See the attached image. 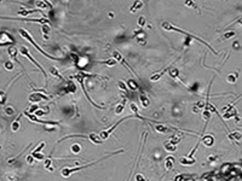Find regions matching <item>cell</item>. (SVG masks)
<instances>
[{
    "label": "cell",
    "instance_id": "cell-28",
    "mask_svg": "<svg viewBox=\"0 0 242 181\" xmlns=\"http://www.w3.org/2000/svg\"><path fill=\"white\" fill-rule=\"evenodd\" d=\"M31 157H33V158H36L38 161L44 159V156H43L41 153H31Z\"/></svg>",
    "mask_w": 242,
    "mask_h": 181
},
{
    "label": "cell",
    "instance_id": "cell-3",
    "mask_svg": "<svg viewBox=\"0 0 242 181\" xmlns=\"http://www.w3.org/2000/svg\"><path fill=\"white\" fill-rule=\"evenodd\" d=\"M20 52H21V53H22L23 56H26V57H27V58H28V59H29V61H30L31 63H34V65H36V67H38V69H40V70H41V72L44 74V76H45V79H47V76H46V72H45V70L43 69V67H41V65H40V64H39L38 62H35V61H34V58H33V57H31V56L29 54V52H28V48H27V47H24V46H23V47H21V50H20Z\"/></svg>",
    "mask_w": 242,
    "mask_h": 181
},
{
    "label": "cell",
    "instance_id": "cell-21",
    "mask_svg": "<svg viewBox=\"0 0 242 181\" xmlns=\"http://www.w3.org/2000/svg\"><path fill=\"white\" fill-rule=\"evenodd\" d=\"M142 6H143V3H141V1H136V3L133 4V6L131 7V12H136V10H137V9H141Z\"/></svg>",
    "mask_w": 242,
    "mask_h": 181
},
{
    "label": "cell",
    "instance_id": "cell-37",
    "mask_svg": "<svg viewBox=\"0 0 242 181\" xmlns=\"http://www.w3.org/2000/svg\"><path fill=\"white\" fill-rule=\"evenodd\" d=\"M235 35V33L234 31H230V33H227V34L224 35V39H229V38H231V36H234Z\"/></svg>",
    "mask_w": 242,
    "mask_h": 181
},
{
    "label": "cell",
    "instance_id": "cell-27",
    "mask_svg": "<svg viewBox=\"0 0 242 181\" xmlns=\"http://www.w3.org/2000/svg\"><path fill=\"white\" fill-rule=\"evenodd\" d=\"M44 147H45V143H40V144H39V146H38L36 149H35L33 152H31V153H39V151H41V150L44 149Z\"/></svg>",
    "mask_w": 242,
    "mask_h": 181
},
{
    "label": "cell",
    "instance_id": "cell-12",
    "mask_svg": "<svg viewBox=\"0 0 242 181\" xmlns=\"http://www.w3.org/2000/svg\"><path fill=\"white\" fill-rule=\"evenodd\" d=\"M155 129H156L157 132H160V133H169V132H171V128H169V127H165V126H162V125H157V126H155Z\"/></svg>",
    "mask_w": 242,
    "mask_h": 181
},
{
    "label": "cell",
    "instance_id": "cell-17",
    "mask_svg": "<svg viewBox=\"0 0 242 181\" xmlns=\"http://www.w3.org/2000/svg\"><path fill=\"white\" fill-rule=\"evenodd\" d=\"M180 163L184 164V166H190V164H194L195 163V159H190V158H182L180 159Z\"/></svg>",
    "mask_w": 242,
    "mask_h": 181
},
{
    "label": "cell",
    "instance_id": "cell-26",
    "mask_svg": "<svg viewBox=\"0 0 242 181\" xmlns=\"http://www.w3.org/2000/svg\"><path fill=\"white\" fill-rule=\"evenodd\" d=\"M202 117L206 120V122H208V121H209V117H211V112L205 109V111L202 112Z\"/></svg>",
    "mask_w": 242,
    "mask_h": 181
},
{
    "label": "cell",
    "instance_id": "cell-13",
    "mask_svg": "<svg viewBox=\"0 0 242 181\" xmlns=\"http://www.w3.org/2000/svg\"><path fill=\"white\" fill-rule=\"evenodd\" d=\"M36 6L40 7V9H44V10L45 9H51V5L47 1H44V3L43 1H36Z\"/></svg>",
    "mask_w": 242,
    "mask_h": 181
},
{
    "label": "cell",
    "instance_id": "cell-30",
    "mask_svg": "<svg viewBox=\"0 0 242 181\" xmlns=\"http://www.w3.org/2000/svg\"><path fill=\"white\" fill-rule=\"evenodd\" d=\"M6 102V94L4 92H0V104H4Z\"/></svg>",
    "mask_w": 242,
    "mask_h": 181
},
{
    "label": "cell",
    "instance_id": "cell-35",
    "mask_svg": "<svg viewBox=\"0 0 242 181\" xmlns=\"http://www.w3.org/2000/svg\"><path fill=\"white\" fill-rule=\"evenodd\" d=\"M5 67L7 68V70H12L13 65H12V63H11V62H6V63H5Z\"/></svg>",
    "mask_w": 242,
    "mask_h": 181
},
{
    "label": "cell",
    "instance_id": "cell-41",
    "mask_svg": "<svg viewBox=\"0 0 242 181\" xmlns=\"http://www.w3.org/2000/svg\"><path fill=\"white\" fill-rule=\"evenodd\" d=\"M33 161H34V158L31 157V155H30V156H28V158H27V162H28L29 164H31V163H33Z\"/></svg>",
    "mask_w": 242,
    "mask_h": 181
},
{
    "label": "cell",
    "instance_id": "cell-36",
    "mask_svg": "<svg viewBox=\"0 0 242 181\" xmlns=\"http://www.w3.org/2000/svg\"><path fill=\"white\" fill-rule=\"evenodd\" d=\"M136 181H147V180L144 179V176L142 174H138V175L136 176Z\"/></svg>",
    "mask_w": 242,
    "mask_h": 181
},
{
    "label": "cell",
    "instance_id": "cell-2",
    "mask_svg": "<svg viewBox=\"0 0 242 181\" xmlns=\"http://www.w3.org/2000/svg\"><path fill=\"white\" fill-rule=\"evenodd\" d=\"M20 34H21V35H22L24 39H26V40H28L29 42H30L31 45H33V46L36 48V50H38L40 53H41V54H44L45 57H47V58H50V59H56V61H58V59H59V58H57V57H55V56H51V54L46 53L44 50H41V47H40V46H39V45L35 42V41L33 40V38H31V36H30V35H29L28 33H27L26 30H24V29H20Z\"/></svg>",
    "mask_w": 242,
    "mask_h": 181
},
{
    "label": "cell",
    "instance_id": "cell-40",
    "mask_svg": "<svg viewBox=\"0 0 242 181\" xmlns=\"http://www.w3.org/2000/svg\"><path fill=\"white\" fill-rule=\"evenodd\" d=\"M144 23H145V21H144V17H139V19H138V24H139V26H143Z\"/></svg>",
    "mask_w": 242,
    "mask_h": 181
},
{
    "label": "cell",
    "instance_id": "cell-9",
    "mask_svg": "<svg viewBox=\"0 0 242 181\" xmlns=\"http://www.w3.org/2000/svg\"><path fill=\"white\" fill-rule=\"evenodd\" d=\"M88 139L93 143V144H96V145H99V144H102V140H101V138L97 135V134H94V133H91L90 135H88Z\"/></svg>",
    "mask_w": 242,
    "mask_h": 181
},
{
    "label": "cell",
    "instance_id": "cell-39",
    "mask_svg": "<svg viewBox=\"0 0 242 181\" xmlns=\"http://www.w3.org/2000/svg\"><path fill=\"white\" fill-rule=\"evenodd\" d=\"M5 111H6V113H7V115H12V113H13L12 108H6V109H5Z\"/></svg>",
    "mask_w": 242,
    "mask_h": 181
},
{
    "label": "cell",
    "instance_id": "cell-43",
    "mask_svg": "<svg viewBox=\"0 0 242 181\" xmlns=\"http://www.w3.org/2000/svg\"><path fill=\"white\" fill-rule=\"evenodd\" d=\"M176 181H182V176H177L176 178Z\"/></svg>",
    "mask_w": 242,
    "mask_h": 181
},
{
    "label": "cell",
    "instance_id": "cell-14",
    "mask_svg": "<svg viewBox=\"0 0 242 181\" xmlns=\"http://www.w3.org/2000/svg\"><path fill=\"white\" fill-rule=\"evenodd\" d=\"M173 162H174V158L172 156H169V157L166 159V169H172V166H173Z\"/></svg>",
    "mask_w": 242,
    "mask_h": 181
},
{
    "label": "cell",
    "instance_id": "cell-1",
    "mask_svg": "<svg viewBox=\"0 0 242 181\" xmlns=\"http://www.w3.org/2000/svg\"><path fill=\"white\" fill-rule=\"evenodd\" d=\"M162 27H164L166 30H173V31H178V33H182V34H184V35H188V36H189V38H191V39H195V40L200 41L201 44H204L205 46H207V47H208L209 50H211V51H212L214 54H217V52H215V51L213 50V48H212V46L209 45V44H207V42H205V41H204L202 39H200L199 36H195V35H192V34H189V33H187L185 30H182V29H179V28H176V27H173V26H172V24H168V23H164V26H162Z\"/></svg>",
    "mask_w": 242,
    "mask_h": 181
},
{
    "label": "cell",
    "instance_id": "cell-19",
    "mask_svg": "<svg viewBox=\"0 0 242 181\" xmlns=\"http://www.w3.org/2000/svg\"><path fill=\"white\" fill-rule=\"evenodd\" d=\"M125 103H126V100H124L122 103H121L120 105H118V108L115 109V113L116 115H119V113H121L124 111V108H125Z\"/></svg>",
    "mask_w": 242,
    "mask_h": 181
},
{
    "label": "cell",
    "instance_id": "cell-23",
    "mask_svg": "<svg viewBox=\"0 0 242 181\" xmlns=\"http://www.w3.org/2000/svg\"><path fill=\"white\" fill-rule=\"evenodd\" d=\"M98 63H102V64H107V65H109V67H113V65H115L118 62L113 58V59H109V61H104V62H98Z\"/></svg>",
    "mask_w": 242,
    "mask_h": 181
},
{
    "label": "cell",
    "instance_id": "cell-38",
    "mask_svg": "<svg viewBox=\"0 0 242 181\" xmlns=\"http://www.w3.org/2000/svg\"><path fill=\"white\" fill-rule=\"evenodd\" d=\"M119 86H120V88L122 90H127V88H126V86H125V84L122 81H119Z\"/></svg>",
    "mask_w": 242,
    "mask_h": 181
},
{
    "label": "cell",
    "instance_id": "cell-42",
    "mask_svg": "<svg viewBox=\"0 0 242 181\" xmlns=\"http://www.w3.org/2000/svg\"><path fill=\"white\" fill-rule=\"evenodd\" d=\"M45 166H46V168L50 167V166H51V161H50V159H47V161L45 162Z\"/></svg>",
    "mask_w": 242,
    "mask_h": 181
},
{
    "label": "cell",
    "instance_id": "cell-15",
    "mask_svg": "<svg viewBox=\"0 0 242 181\" xmlns=\"http://www.w3.org/2000/svg\"><path fill=\"white\" fill-rule=\"evenodd\" d=\"M35 12H38L36 10H22V11H18V15L20 16H28V15H31V13H35Z\"/></svg>",
    "mask_w": 242,
    "mask_h": 181
},
{
    "label": "cell",
    "instance_id": "cell-29",
    "mask_svg": "<svg viewBox=\"0 0 242 181\" xmlns=\"http://www.w3.org/2000/svg\"><path fill=\"white\" fill-rule=\"evenodd\" d=\"M51 74H52V75H55V76H57L58 79H63V77L59 75V72L57 71V69H56V68H51Z\"/></svg>",
    "mask_w": 242,
    "mask_h": 181
},
{
    "label": "cell",
    "instance_id": "cell-20",
    "mask_svg": "<svg viewBox=\"0 0 242 181\" xmlns=\"http://www.w3.org/2000/svg\"><path fill=\"white\" fill-rule=\"evenodd\" d=\"M7 52H9V54H10L11 58H15V59H16V53H17V50H16V47H9Z\"/></svg>",
    "mask_w": 242,
    "mask_h": 181
},
{
    "label": "cell",
    "instance_id": "cell-7",
    "mask_svg": "<svg viewBox=\"0 0 242 181\" xmlns=\"http://www.w3.org/2000/svg\"><path fill=\"white\" fill-rule=\"evenodd\" d=\"M43 99H47V97H45L44 94H40V93H34V94H31L29 97V100L33 102V103H38V102L43 100Z\"/></svg>",
    "mask_w": 242,
    "mask_h": 181
},
{
    "label": "cell",
    "instance_id": "cell-44",
    "mask_svg": "<svg viewBox=\"0 0 242 181\" xmlns=\"http://www.w3.org/2000/svg\"><path fill=\"white\" fill-rule=\"evenodd\" d=\"M0 130H1V127H0Z\"/></svg>",
    "mask_w": 242,
    "mask_h": 181
},
{
    "label": "cell",
    "instance_id": "cell-22",
    "mask_svg": "<svg viewBox=\"0 0 242 181\" xmlns=\"http://www.w3.org/2000/svg\"><path fill=\"white\" fill-rule=\"evenodd\" d=\"M229 138L230 139H235V140H240V139H241V130H239V133H237V132H235V133H231L229 135Z\"/></svg>",
    "mask_w": 242,
    "mask_h": 181
},
{
    "label": "cell",
    "instance_id": "cell-18",
    "mask_svg": "<svg viewBox=\"0 0 242 181\" xmlns=\"http://www.w3.org/2000/svg\"><path fill=\"white\" fill-rule=\"evenodd\" d=\"M165 149H166L167 151H171V152H173V151H176V150H177V146H176V145H173V144H171V143H166V144H165Z\"/></svg>",
    "mask_w": 242,
    "mask_h": 181
},
{
    "label": "cell",
    "instance_id": "cell-34",
    "mask_svg": "<svg viewBox=\"0 0 242 181\" xmlns=\"http://www.w3.org/2000/svg\"><path fill=\"white\" fill-rule=\"evenodd\" d=\"M38 109H39V106H38V105H33V106H31V108L29 109V111H27V112H28V113H31V112L36 111Z\"/></svg>",
    "mask_w": 242,
    "mask_h": 181
},
{
    "label": "cell",
    "instance_id": "cell-24",
    "mask_svg": "<svg viewBox=\"0 0 242 181\" xmlns=\"http://www.w3.org/2000/svg\"><path fill=\"white\" fill-rule=\"evenodd\" d=\"M169 75H171L173 79H177V77H178V69L173 68L172 70H169Z\"/></svg>",
    "mask_w": 242,
    "mask_h": 181
},
{
    "label": "cell",
    "instance_id": "cell-32",
    "mask_svg": "<svg viewBox=\"0 0 242 181\" xmlns=\"http://www.w3.org/2000/svg\"><path fill=\"white\" fill-rule=\"evenodd\" d=\"M131 110L134 112V113H138V108H137V105L134 103H131Z\"/></svg>",
    "mask_w": 242,
    "mask_h": 181
},
{
    "label": "cell",
    "instance_id": "cell-4",
    "mask_svg": "<svg viewBox=\"0 0 242 181\" xmlns=\"http://www.w3.org/2000/svg\"><path fill=\"white\" fill-rule=\"evenodd\" d=\"M24 115L30 120V121H33V122H36V123H40V125H46V126H57V125H59V122H51V121H41V120H39V118H36L34 115H30V113H28L27 111L24 112Z\"/></svg>",
    "mask_w": 242,
    "mask_h": 181
},
{
    "label": "cell",
    "instance_id": "cell-31",
    "mask_svg": "<svg viewBox=\"0 0 242 181\" xmlns=\"http://www.w3.org/2000/svg\"><path fill=\"white\" fill-rule=\"evenodd\" d=\"M236 76H237L236 74H235V75H229V76H228V81L231 82V84H234V82L236 81Z\"/></svg>",
    "mask_w": 242,
    "mask_h": 181
},
{
    "label": "cell",
    "instance_id": "cell-33",
    "mask_svg": "<svg viewBox=\"0 0 242 181\" xmlns=\"http://www.w3.org/2000/svg\"><path fill=\"white\" fill-rule=\"evenodd\" d=\"M71 151H74V152H79L80 151V145H78V144H75V145H73V147H71Z\"/></svg>",
    "mask_w": 242,
    "mask_h": 181
},
{
    "label": "cell",
    "instance_id": "cell-16",
    "mask_svg": "<svg viewBox=\"0 0 242 181\" xmlns=\"http://www.w3.org/2000/svg\"><path fill=\"white\" fill-rule=\"evenodd\" d=\"M127 85H128V87H130L132 90H136L137 88H138V85H137V84H136V81L132 80V79L127 81Z\"/></svg>",
    "mask_w": 242,
    "mask_h": 181
},
{
    "label": "cell",
    "instance_id": "cell-5",
    "mask_svg": "<svg viewBox=\"0 0 242 181\" xmlns=\"http://www.w3.org/2000/svg\"><path fill=\"white\" fill-rule=\"evenodd\" d=\"M128 117H130V116H126V117H124V118H122V120H121V121L116 122V123H115V125H114V126H113L111 128H109V129H107V130H104V132H101V134H99V138H101V140L103 141V140H106V139H108V138H109V135H110V133H111V132H113V130H114V129H115V128H116V127H118V126H119V125H120V123H121V122H122L124 120H127Z\"/></svg>",
    "mask_w": 242,
    "mask_h": 181
},
{
    "label": "cell",
    "instance_id": "cell-11",
    "mask_svg": "<svg viewBox=\"0 0 242 181\" xmlns=\"http://www.w3.org/2000/svg\"><path fill=\"white\" fill-rule=\"evenodd\" d=\"M21 117H22V113L20 115V116L16 118L13 122H12V125H11V129L13 130V132H17L18 129H20V120H21Z\"/></svg>",
    "mask_w": 242,
    "mask_h": 181
},
{
    "label": "cell",
    "instance_id": "cell-10",
    "mask_svg": "<svg viewBox=\"0 0 242 181\" xmlns=\"http://www.w3.org/2000/svg\"><path fill=\"white\" fill-rule=\"evenodd\" d=\"M139 99H141V103H142V106H143V108H147V106L150 104V100L148 99V97L145 95L144 93H141Z\"/></svg>",
    "mask_w": 242,
    "mask_h": 181
},
{
    "label": "cell",
    "instance_id": "cell-6",
    "mask_svg": "<svg viewBox=\"0 0 242 181\" xmlns=\"http://www.w3.org/2000/svg\"><path fill=\"white\" fill-rule=\"evenodd\" d=\"M176 62H177V59H176V61H174V62H173L172 64H169V65H168V67H167L166 69H164V70H162V71H161V72L154 74V75H152V76L150 77V80H151V81H157V80H160V77H162V75H164V74H165V72H166L167 70H171V68H172V65H173V64H174Z\"/></svg>",
    "mask_w": 242,
    "mask_h": 181
},
{
    "label": "cell",
    "instance_id": "cell-8",
    "mask_svg": "<svg viewBox=\"0 0 242 181\" xmlns=\"http://www.w3.org/2000/svg\"><path fill=\"white\" fill-rule=\"evenodd\" d=\"M201 141H202L206 146H212L213 143H214V139L212 135H205L202 139H201Z\"/></svg>",
    "mask_w": 242,
    "mask_h": 181
},
{
    "label": "cell",
    "instance_id": "cell-25",
    "mask_svg": "<svg viewBox=\"0 0 242 181\" xmlns=\"http://www.w3.org/2000/svg\"><path fill=\"white\" fill-rule=\"evenodd\" d=\"M234 115H236V110L234 109V108H231V111L230 112H227L224 115V118H230L231 116H234Z\"/></svg>",
    "mask_w": 242,
    "mask_h": 181
}]
</instances>
